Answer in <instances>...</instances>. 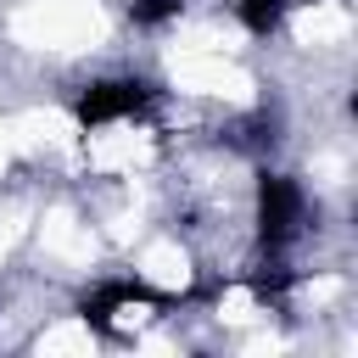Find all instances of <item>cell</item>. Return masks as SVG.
I'll use <instances>...</instances> for the list:
<instances>
[{"label": "cell", "instance_id": "1", "mask_svg": "<svg viewBox=\"0 0 358 358\" xmlns=\"http://www.w3.org/2000/svg\"><path fill=\"white\" fill-rule=\"evenodd\" d=\"M308 190H302V179H291V173H263L257 179V235H263V252L268 257H280L302 229H308Z\"/></svg>", "mask_w": 358, "mask_h": 358}, {"label": "cell", "instance_id": "2", "mask_svg": "<svg viewBox=\"0 0 358 358\" xmlns=\"http://www.w3.org/2000/svg\"><path fill=\"white\" fill-rule=\"evenodd\" d=\"M151 101H157V84H151V78L117 73V78L84 84V95L73 101V112H78L84 129H106V123H134V117H145Z\"/></svg>", "mask_w": 358, "mask_h": 358}, {"label": "cell", "instance_id": "3", "mask_svg": "<svg viewBox=\"0 0 358 358\" xmlns=\"http://www.w3.org/2000/svg\"><path fill=\"white\" fill-rule=\"evenodd\" d=\"M291 6L296 0H235V17H241V28L252 39H268V34H280V22H285Z\"/></svg>", "mask_w": 358, "mask_h": 358}, {"label": "cell", "instance_id": "4", "mask_svg": "<svg viewBox=\"0 0 358 358\" xmlns=\"http://www.w3.org/2000/svg\"><path fill=\"white\" fill-rule=\"evenodd\" d=\"M179 11H185V0H129L134 28H168Z\"/></svg>", "mask_w": 358, "mask_h": 358}]
</instances>
